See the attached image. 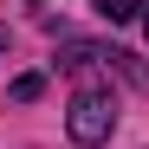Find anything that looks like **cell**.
Instances as JSON below:
<instances>
[{
    "instance_id": "obj_1",
    "label": "cell",
    "mask_w": 149,
    "mask_h": 149,
    "mask_svg": "<svg viewBox=\"0 0 149 149\" xmlns=\"http://www.w3.org/2000/svg\"><path fill=\"white\" fill-rule=\"evenodd\" d=\"M65 130H71V143H78V149H104V143H110V130H117V91H110L104 78H97L91 65H84L78 91H71Z\"/></svg>"
},
{
    "instance_id": "obj_2",
    "label": "cell",
    "mask_w": 149,
    "mask_h": 149,
    "mask_svg": "<svg viewBox=\"0 0 149 149\" xmlns=\"http://www.w3.org/2000/svg\"><path fill=\"white\" fill-rule=\"evenodd\" d=\"M58 65H71V71H84V65H104V71H123L136 91H149V65H136L130 52H117V45H84V39H71Z\"/></svg>"
},
{
    "instance_id": "obj_3",
    "label": "cell",
    "mask_w": 149,
    "mask_h": 149,
    "mask_svg": "<svg viewBox=\"0 0 149 149\" xmlns=\"http://www.w3.org/2000/svg\"><path fill=\"white\" fill-rule=\"evenodd\" d=\"M91 7H97V19H110V26H123V19H136V13L149 7V0H91Z\"/></svg>"
},
{
    "instance_id": "obj_4",
    "label": "cell",
    "mask_w": 149,
    "mask_h": 149,
    "mask_svg": "<svg viewBox=\"0 0 149 149\" xmlns=\"http://www.w3.org/2000/svg\"><path fill=\"white\" fill-rule=\"evenodd\" d=\"M39 91H45V84H39V71H26V78H13V97H19V104H33Z\"/></svg>"
},
{
    "instance_id": "obj_5",
    "label": "cell",
    "mask_w": 149,
    "mask_h": 149,
    "mask_svg": "<svg viewBox=\"0 0 149 149\" xmlns=\"http://www.w3.org/2000/svg\"><path fill=\"white\" fill-rule=\"evenodd\" d=\"M143 33H149V7H143Z\"/></svg>"
},
{
    "instance_id": "obj_6",
    "label": "cell",
    "mask_w": 149,
    "mask_h": 149,
    "mask_svg": "<svg viewBox=\"0 0 149 149\" xmlns=\"http://www.w3.org/2000/svg\"><path fill=\"white\" fill-rule=\"evenodd\" d=\"M0 45H7V26H0Z\"/></svg>"
}]
</instances>
